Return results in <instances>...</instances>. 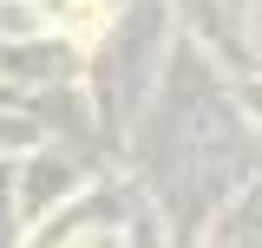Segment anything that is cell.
Instances as JSON below:
<instances>
[{
    "label": "cell",
    "instance_id": "1",
    "mask_svg": "<svg viewBox=\"0 0 262 248\" xmlns=\"http://www.w3.org/2000/svg\"><path fill=\"white\" fill-rule=\"evenodd\" d=\"M46 13H53V27L66 33H92L105 20V0H46Z\"/></svg>",
    "mask_w": 262,
    "mask_h": 248
}]
</instances>
